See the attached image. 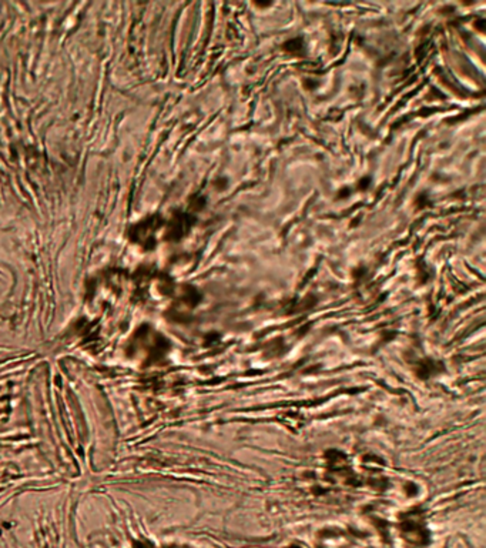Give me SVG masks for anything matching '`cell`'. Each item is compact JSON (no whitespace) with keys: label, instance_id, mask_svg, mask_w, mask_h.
<instances>
[{"label":"cell","instance_id":"cell-1","mask_svg":"<svg viewBox=\"0 0 486 548\" xmlns=\"http://www.w3.org/2000/svg\"><path fill=\"white\" fill-rule=\"evenodd\" d=\"M283 50L293 56H301L304 53V40L301 37H295L283 45Z\"/></svg>","mask_w":486,"mask_h":548},{"label":"cell","instance_id":"cell-2","mask_svg":"<svg viewBox=\"0 0 486 548\" xmlns=\"http://www.w3.org/2000/svg\"><path fill=\"white\" fill-rule=\"evenodd\" d=\"M369 182H371V179H369V177H365V179L360 180V182H358V189H360V190H366V189L369 187Z\"/></svg>","mask_w":486,"mask_h":548}]
</instances>
